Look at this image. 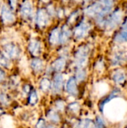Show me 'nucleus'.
<instances>
[{"instance_id":"nucleus-4","label":"nucleus","mask_w":127,"mask_h":128,"mask_svg":"<svg viewBox=\"0 0 127 128\" xmlns=\"http://www.w3.org/2000/svg\"><path fill=\"white\" fill-rule=\"evenodd\" d=\"M91 25L87 21H82L75 29L74 35L78 40H81L87 36L91 30Z\"/></svg>"},{"instance_id":"nucleus-33","label":"nucleus","mask_w":127,"mask_h":128,"mask_svg":"<svg viewBox=\"0 0 127 128\" xmlns=\"http://www.w3.org/2000/svg\"><path fill=\"white\" fill-rule=\"evenodd\" d=\"M46 128H57V127L55 124H49V125H47Z\"/></svg>"},{"instance_id":"nucleus-3","label":"nucleus","mask_w":127,"mask_h":128,"mask_svg":"<svg viewBox=\"0 0 127 128\" xmlns=\"http://www.w3.org/2000/svg\"><path fill=\"white\" fill-rule=\"evenodd\" d=\"M89 52L90 48L88 46H83L78 50L75 58V63L78 69H83L87 65Z\"/></svg>"},{"instance_id":"nucleus-15","label":"nucleus","mask_w":127,"mask_h":128,"mask_svg":"<svg viewBox=\"0 0 127 128\" xmlns=\"http://www.w3.org/2000/svg\"><path fill=\"white\" fill-rule=\"evenodd\" d=\"M115 40L117 43L127 42V23L123 26V28L117 33Z\"/></svg>"},{"instance_id":"nucleus-5","label":"nucleus","mask_w":127,"mask_h":128,"mask_svg":"<svg viewBox=\"0 0 127 128\" xmlns=\"http://www.w3.org/2000/svg\"><path fill=\"white\" fill-rule=\"evenodd\" d=\"M64 76L61 74H57L55 75L51 86V89L53 94H58L61 92L64 86Z\"/></svg>"},{"instance_id":"nucleus-27","label":"nucleus","mask_w":127,"mask_h":128,"mask_svg":"<svg viewBox=\"0 0 127 128\" xmlns=\"http://www.w3.org/2000/svg\"><path fill=\"white\" fill-rule=\"evenodd\" d=\"M47 124L46 122V121L43 118H40L37 121V122L36 123L35 128H46L47 127Z\"/></svg>"},{"instance_id":"nucleus-17","label":"nucleus","mask_w":127,"mask_h":128,"mask_svg":"<svg viewBox=\"0 0 127 128\" xmlns=\"http://www.w3.org/2000/svg\"><path fill=\"white\" fill-rule=\"evenodd\" d=\"M40 90L41 92L46 94L49 92L52 86V82L48 78H43L40 82Z\"/></svg>"},{"instance_id":"nucleus-20","label":"nucleus","mask_w":127,"mask_h":128,"mask_svg":"<svg viewBox=\"0 0 127 128\" xmlns=\"http://www.w3.org/2000/svg\"><path fill=\"white\" fill-rule=\"evenodd\" d=\"M70 36V31L69 30V28L67 26H64L61 32H60V42L61 44L66 43L69 38Z\"/></svg>"},{"instance_id":"nucleus-10","label":"nucleus","mask_w":127,"mask_h":128,"mask_svg":"<svg viewBox=\"0 0 127 128\" xmlns=\"http://www.w3.org/2000/svg\"><path fill=\"white\" fill-rule=\"evenodd\" d=\"M46 118L52 124H58L61 121L59 112L57 110H55L54 107L48 110V111L46 112Z\"/></svg>"},{"instance_id":"nucleus-22","label":"nucleus","mask_w":127,"mask_h":128,"mask_svg":"<svg viewBox=\"0 0 127 128\" xmlns=\"http://www.w3.org/2000/svg\"><path fill=\"white\" fill-rule=\"evenodd\" d=\"M66 110L71 114H76L80 110V105L77 102H72L68 105H67Z\"/></svg>"},{"instance_id":"nucleus-2","label":"nucleus","mask_w":127,"mask_h":128,"mask_svg":"<svg viewBox=\"0 0 127 128\" xmlns=\"http://www.w3.org/2000/svg\"><path fill=\"white\" fill-rule=\"evenodd\" d=\"M123 11L121 9H117L112 14H111L107 19H106L103 22V26L104 28L107 31H112L115 29L119 24L123 20Z\"/></svg>"},{"instance_id":"nucleus-8","label":"nucleus","mask_w":127,"mask_h":128,"mask_svg":"<svg viewBox=\"0 0 127 128\" xmlns=\"http://www.w3.org/2000/svg\"><path fill=\"white\" fill-rule=\"evenodd\" d=\"M1 16L2 19V21L5 24L12 23L15 21V16L12 13V11L5 5L1 7Z\"/></svg>"},{"instance_id":"nucleus-7","label":"nucleus","mask_w":127,"mask_h":128,"mask_svg":"<svg viewBox=\"0 0 127 128\" xmlns=\"http://www.w3.org/2000/svg\"><path fill=\"white\" fill-rule=\"evenodd\" d=\"M66 92L70 96H76L78 94V87H77V81L74 77H70L66 82L65 85Z\"/></svg>"},{"instance_id":"nucleus-31","label":"nucleus","mask_w":127,"mask_h":128,"mask_svg":"<svg viewBox=\"0 0 127 128\" xmlns=\"http://www.w3.org/2000/svg\"><path fill=\"white\" fill-rule=\"evenodd\" d=\"M4 77H5V74H4V73L2 70H0V82L3 81V80H4Z\"/></svg>"},{"instance_id":"nucleus-18","label":"nucleus","mask_w":127,"mask_h":128,"mask_svg":"<svg viewBox=\"0 0 127 128\" xmlns=\"http://www.w3.org/2000/svg\"><path fill=\"white\" fill-rule=\"evenodd\" d=\"M52 68L54 70H55L57 72H61L64 70V69L66 66V60L63 58H58L52 63Z\"/></svg>"},{"instance_id":"nucleus-19","label":"nucleus","mask_w":127,"mask_h":128,"mask_svg":"<svg viewBox=\"0 0 127 128\" xmlns=\"http://www.w3.org/2000/svg\"><path fill=\"white\" fill-rule=\"evenodd\" d=\"M39 97L36 90H31L28 95V103L30 106H35L38 103Z\"/></svg>"},{"instance_id":"nucleus-16","label":"nucleus","mask_w":127,"mask_h":128,"mask_svg":"<svg viewBox=\"0 0 127 128\" xmlns=\"http://www.w3.org/2000/svg\"><path fill=\"white\" fill-rule=\"evenodd\" d=\"M31 68L35 73H40L44 68L43 62L38 58L33 59L31 62Z\"/></svg>"},{"instance_id":"nucleus-26","label":"nucleus","mask_w":127,"mask_h":128,"mask_svg":"<svg viewBox=\"0 0 127 128\" xmlns=\"http://www.w3.org/2000/svg\"><path fill=\"white\" fill-rule=\"evenodd\" d=\"M10 104V99L7 97V95L4 93L0 92V104L1 106H7Z\"/></svg>"},{"instance_id":"nucleus-13","label":"nucleus","mask_w":127,"mask_h":128,"mask_svg":"<svg viewBox=\"0 0 127 128\" xmlns=\"http://www.w3.org/2000/svg\"><path fill=\"white\" fill-rule=\"evenodd\" d=\"M112 80L117 84H122L127 80V74L124 70L118 69L113 73Z\"/></svg>"},{"instance_id":"nucleus-1","label":"nucleus","mask_w":127,"mask_h":128,"mask_svg":"<svg viewBox=\"0 0 127 128\" xmlns=\"http://www.w3.org/2000/svg\"><path fill=\"white\" fill-rule=\"evenodd\" d=\"M113 5V0H99L88 7L85 10V13L89 16L102 20L112 11Z\"/></svg>"},{"instance_id":"nucleus-29","label":"nucleus","mask_w":127,"mask_h":128,"mask_svg":"<svg viewBox=\"0 0 127 128\" xmlns=\"http://www.w3.org/2000/svg\"><path fill=\"white\" fill-rule=\"evenodd\" d=\"M31 91V88L30 87L29 85H25L23 87V92L24 94H25L26 95H28V94L30 93V92Z\"/></svg>"},{"instance_id":"nucleus-9","label":"nucleus","mask_w":127,"mask_h":128,"mask_svg":"<svg viewBox=\"0 0 127 128\" xmlns=\"http://www.w3.org/2000/svg\"><path fill=\"white\" fill-rule=\"evenodd\" d=\"M36 23L40 28H43L46 26L49 23V16L46 12L43 10L40 9L37 12L36 15Z\"/></svg>"},{"instance_id":"nucleus-35","label":"nucleus","mask_w":127,"mask_h":128,"mask_svg":"<svg viewBox=\"0 0 127 128\" xmlns=\"http://www.w3.org/2000/svg\"><path fill=\"white\" fill-rule=\"evenodd\" d=\"M43 2H49V0H42Z\"/></svg>"},{"instance_id":"nucleus-23","label":"nucleus","mask_w":127,"mask_h":128,"mask_svg":"<svg viewBox=\"0 0 127 128\" xmlns=\"http://www.w3.org/2000/svg\"><path fill=\"white\" fill-rule=\"evenodd\" d=\"M0 66L7 69L11 68V62L9 60V58L4 54H0Z\"/></svg>"},{"instance_id":"nucleus-6","label":"nucleus","mask_w":127,"mask_h":128,"mask_svg":"<svg viewBox=\"0 0 127 128\" xmlns=\"http://www.w3.org/2000/svg\"><path fill=\"white\" fill-rule=\"evenodd\" d=\"M4 55L9 58H16L20 53L19 47L12 43H7L4 46Z\"/></svg>"},{"instance_id":"nucleus-24","label":"nucleus","mask_w":127,"mask_h":128,"mask_svg":"<svg viewBox=\"0 0 127 128\" xmlns=\"http://www.w3.org/2000/svg\"><path fill=\"white\" fill-rule=\"evenodd\" d=\"M66 106H67V105H66L65 102L63 100H61V99H58V100H56L55 101V106H54V108L55 110H57L59 112H64L66 110Z\"/></svg>"},{"instance_id":"nucleus-32","label":"nucleus","mask_w":127,"mask_h":128,"mask_svg":"<svg viewBox=\"0 0 127 128\" xmlns=\"http://www.w3.org/2000/svg\"><path fill=\"white\" fill-rule=\"evenodd\" d=\"M48 10H49V14H54V10H53V8H52V5H50L49 8H48Z\"/></svg>"},{"instance_id":"nucleus-28","label":"nucleus","mask_w":127,"mask_h":128,"mask_svg":"<svg viewBox=\"0 0 127 128\" xmlns=\"http://www.w3.org/2000/svg\"><path fill=\"white\" fill-rule=\"evenodd\" d=\"M105 126V124H104V122L103 120L98 117L96 120V124H95V128H103Z\"/></svg>"},{"instance_id":"nucleus-34","label":"nucleus","mask_w":127,"mask_h":128,"mask_svg":"<svg viewBox=\"0 0 127 128\" xmlns=\"http://www.w3.org/2000/svg\"><path fill=\"white\" fill-rule=\"evenodd\" d=\"M88 128H95L94 124H91V125H90V126H89Z\"/></svg>"},{"instance_id":"nucleus-36","label":"nucleus","mask_w":127,"mask_h":128,"mask_svg":"<svg viewBox=\"0 0 127 128\" xmlns=\"http://www.w3.org/2000/svg\"><path fill=\"white\" fill-rule=\"evenodd\" d=\"M86 1H88V0H86Z\"/></svg>"},{"instance_id":"nucleus-21","label":"nucleus","mask_w":127,"mask_h":128,"mask_svg":"<svg viewBox=\"0 0 127 128\" xmlns=\"http://www.w3.org/2000/svg\"><path fill=\"white\" fill-rule=\"evenodd\" d=\"M60 32H61V31L58 28H56L52 30V32H51L50 37H49L50 44H52V45H55L59 42V40H60Z\"/></svg>"},{"instance_id":"nucleus-12","label":"nucleus","mask_w":127,"mask_h":128,"mask_svg":"<svg viewBox=\"0 0 127 128\" xmlns=\"http://www.w3.org/2000/svg\"><path fill=\"white\" fill-rule=\"evenodd\" d=\"M127 61V51L125 50H121L118 52H116L112 59V63L113 65H120L123 64L124 62Z\"/></svg>"},{"instance_id":"nucleus-25","label":"nucleus","mask_w":127,"mask_h":128,"mask_svg":"<svg viewBox=\"0 0 127 128\" xmlns=\"http://www.w3.org/2000/svg\"><path fill=\"white\" fill-rule=\"evenodd\" d=\"M86 76H87V74H86V71L83 69H78L76 74V80L79 82H82L85 80L86 78Z\"/></svg>"},{"instance_id":"nucleus-14","label":"nucleus","mask_w":127,"mask_h":128,"mask_svg":"<svg viewBox=\"0 0 127 128\" xmlns=\"http://www.w3.org/2000/svg\"><path fill=\"white\" fill-rule=\"evenodd\" d=\"M28 50L29 52L35 56H37L41 52V45L40 43L37 40H31L28 45Z\"/></svg>"},{"instance_id":"nucleus-30","label":"nucleus","mask_w":127,"mask_h":128,"mask_svg":"<svg viewBox=\"0 0 127 128\" xmlns=\"http://www.w3.org/2000/svg\"><path fill=\"white\" fill-rule=\"evenodd\" d=\"M10 4L11 5V7L15 9L16 6V0H10Z\"/></svg>"},{"instance_id":"nucleus-11","label":"nucleus","mask_w":127,"mask_h":128,"mask_svg":"<svg viewBox=\"0 0 127 128\" xmlns=\"http://www.w3.org/2000/svg\"><path fill=\"white\" fill-rule=\"evenodd\" d=\"M21 14L23 18H29L33 14V4L32 2L29 0H26L23 2L21 6Z\"/></svg>"}]
</instances>
